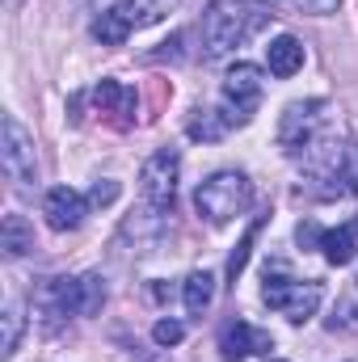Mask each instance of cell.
<instances>
[{
  "mask_svg": "<svg viewBox=\"0 0 358 362\" xmlns=\"http://www.w3.org/2000/svg\"><path fill=\"white\" fill-rule=\"evenodd\" d=\"M258 21H262V13L249 0H211L202 13V55L207 59L232 55L258 30Z\"/></svg>",
  "mask_w": 358,
  "mask_h": 362,
  "instance_id": "6da1fadb",
  "label": "cell"
},
{
  "mask_svg": "<svg viewBox=\"0 0 358 362\" xmlns=\"http://www.w3.org/2000/svg\"><path fill=\"white\" fill-rule=\"evenodd\" d=\"M253 202V185L245 173L236 169H224V173H211L194 189V211L211 223H232L236 215H245Z\"/></svg>",
  "mask_w": 358,
  "mask_h": 362,
  "instance_id": "7a4b0ae2",
  "label": "cell"
},
{
  "mask_svg": "<svg viewBox=\"0 0 358 362\" xmlns=\"http://www.w3.org/2000/svg\"><path fill=\"white\" fill-rule=\"evenodd\" d=\"M329 118H333V105L329 101H291L282 122H278V144L287 156H304L325 131H329Z\"/></svg>",
  "mask_w": 358,
  "mask_h": 362,
  "instance_id": "3957f363",
  "label": "cell"
},
{
  "mask_svg": "<svg viewBox=\"0 0 358 362\" xmlns=\"http://www.w3.org/2000/svg\"><path fill=\"white\" fill-rule=\"evenodd\" d=\"M178 173H181L178 148H161V152H152V156H148V165H144V173H139V198H144L148 215H156V219L173 215Z\"/></svg>",
  "mask_w": 358,
  "mask_h": 362,
  "instance_id": "277c9868",
  "label": "cell"
},
{
  "mask_svg": "<svg viewBox=\"0 0 358 362\" xmlns=\"http://www.w3.org/2000/svg\"><path fill=\"white\" fill-rule=\"evenodd\" d=\"M325 291L321 282H299V278H287V274H266V286H262V303L270 312H282L287 320L304 325L316 316Z\"/></svg>",
  "mask_w": 358,
  "mask_h": 362,
  "instance_id": "5b68a950",
  "label": "cell"
},
{
  "mask_svg": "<svg viewBox=\"0 0 358 362\" xmlns=\"http://www.w3.org/2000/svg\"><path fill=\"white\" fill-rule=\"evenodd\" d=\"M34 312L55 333L68 316H81V278H42L34 286Z\"/></svg>",
  "mask_w": 358,
  "mask_h": 362,
  "instance_id": "8992f818",
  "label": "cell"
},
{
  "mask_svg": "<svg viewBox=\"0 0 358 362\" xmlns=\"http://www.w3.org/2000/svg\"><path fill=\"white\" fill-rule=\"evenodd\" d=\"M262 93H266V81H262V72L253 68V64H236L228 76H224V110L232 114V122L236 127H245L253 114H258V105H262Z\"/></svg>",
  "mask_w": 358,
  "mask_h": 362,
  "instance_id": "52a82bcc",
  "label": "cell"
},
{
  "mask_svg": "<svg viewBox=\"0 0 358 362\" xmlns=\"http://www.w3.org/2000/svg\"><path fill=\"white\" fill-rule=\"evenodd\" d=\"M0 169H4V177L17 181V185H30V181H38V160H34V139H30V131L8 114L4 118V144H0Z\"/></svg>",
  "mask_w": 358,
  "mask_h": 362,
  "instance_id": "ba28073f",
  "label": "cell"
},
{
  "mask_svg": "<svg viewBox=\"0 0 358 362\" xmlns=\"http://www.w3.org/2000/svg\"><path fill=\"white\" fill-rule=\"evenodd\" d=\"M274 350V337L253 329L249 320H228L219 329V354L224 362H245L249 354H270Z\"/></svg>",
  "mask_w": 358,
  "mask_h": 362,
  "instance_id": "9c48e42d",
  "label": "cell"
},
{
  "mask_svg": "<svg viewBox=\"0 0 358 362\" xmlns=\"http://www.w3.org/2000/svg\"><path fill=\"white\" fill-rule=\"evenodd\" d=\"M42 215H47V223H51L55 232H76V228L85 223V215H89V198H81L76 189L59 185V189H51V194H47Z\"/></svg>",
  "mask_w": 358,
  "mask_h": 362,
  "instance_id": "30bf717a",
  "label": "cell"
},
{
  "mask_svg": "<svg viewBox=\"0 0 358 362\" xmlns=\"http://www.w3.org/2000/svg\"><path fill=\"white\" fill-rule=\"evenodd\" d=\"M93 105H97V114H105L114 127H131L135 122V89H127L122 81H101L97 89H93Z\"/></svg>",
  "mask_w": 358,
  "mask_h": 362,
  "instance_id": "8fae6325",
  "label": "cell"
},
{
  "mask_svg": "<svg viewBox=\"0 0 358 362\" xmlns=\"http://www.w3.org/2000/svg\"><path fill=\"white\" fill-rule=\"evenodd\" d=\"M178 4H181V0H118V4H114V13H118L131 30H148V25L165 21Z\"/></svg>",
  "mask_w": 358,
  "mask_h": 362,
  "instance_id": "7c38bea8",
  "label": "cell"
},
{
  "mask_svg": "<svg viewBox=\"0 0 358 362\" xmlns=\"http://www.w3.org/2000/svg\"><path fill=\"white\" fill-rule=\"evenodd\" d=\"M266 64H270V72H274L278 81L295 76V72L304 68V42H299L295 34H278V38L266 47Z\"/></svg>",
  "mask_w": 358,
  "mask_h": 362,
  "instance_id": "4fadbf2b",
  "label": "cell"
},
{
  "mask_svg": "<svg viewBox=\"0 0 358 362\" xmlns=\"http://www.w3.org/2000/svg\"><path fill=\"white\" fill-rule=\"evenodd\" d=\"M236 122H232V114L228 110H211V105H198L194 114H190V139H202V144H215V139H224L228 131H232Z\"/></svg>",
  "mask_w": 358,
  "mask_h": 362,
  "instance_id": "5bb4252c",
  "label": "cell"
},
{
  "mask_svg": "<svg viewBox=\"0 0 358 362\" xmlns=\"http://www.w3.org/2000/svg\"><path fill=\"white\" fill-rule=\"evenodd\" d=\"M321 249H325V262L329 266H350L358 253V219L354 223H342V228H329L321 236Z\"/></svg>",
  "mask_w": 358,
  "mask_h": 362,
  "instance_id": "9a60e30c",
  "label": "cell"
},
{
  "mask_svg": "<svg viewBox=\"0 0 358 362\" xmlns=\"http://www.w3.org/2000/svg\"><path fill=\"white\" fill-rule=\"evenodd\" d=\"M0 249H4V257H25L34 249V228L25 223V215H4V223H0Z\"/></svg>",
  "mask_w": 358,
  "mask_h": 362,
  "instance_id": "2e32d148",
  "label": "cell"
},
{
  "mask_svg": "<svg viewBox=\"0 0 358 362\" xmlns=\"http://www.w3.org/2000/svg\"><path fill=\"white\" fill-rule=\"evenodd\" d=\"M181 295H185V312H190V316H202V312L211 308V299H215V278L207 270H194L185 278Z\"/></svg>",
  "mask_w": 358,
  "mask_h": 362,
  "instance_id": "e0dca14e",
  "label": "cell"
},
{
  "mask_svg": "<svg viewBox=\"0 0 358 362\" xmlns=\"http://www.w3.org/2000/svg\"><path fill=\"white\" fill-rule=\"evenodd\" d=\"M266 219H270V215H258V219H253V228L245 232V240H241V245L232 249V257H228V282H232V286H236V278H241V274H245V266H249V253H253V240H258V232L266 228Z\"/></svg>",
  "mask_w": 358,
  "mask_h": 362,
  "instance_id": "ac0fdd59",
  "label": "cell"
},
{
  "mask_svg": "<svg viewBox=\"0 0 358 362\" xmlns=\"http://www.w3.org/2000/svg\"><path fill=\"white\" fill-rule=\"evenodd\" d=\"M127 34H131V25L110 8V13H101L97 21H93V38L101 42V47H122L127 42Z\"/></svg>",
  "mask_w": 358,
  "mask_h": 362,
  "instance_id": "d6986e66",
  "label": "cell"
},
{
  "mask_svg": "<svg viewBox=\"0 0 358 362\" xmlns=\"http://www.w3.org/2000/svg\"><path fill=\"white\" fill-rule=\"evenodd\" d=\"M101 303H105V278L101 274H85L81 278V316L101 312Z\"/></svg>",
  "mask_w": 358,
  "mask_h": 362,
  "instance_id": "ffe728a7",
  "label": "cell"
},
{
  "mask_svg": "<svg viewBox=\"0 0 358 362\" xmlns=\"http://www.w3.org/2000/svg\"><path fill=\"white\" fill-rule=\"evenodd\" d=\"M0 320H4V341H0V354H4V358H13V354H17V341H21V308L8 299Z\"/></svg>",
  "mask_w": 358,
  "mask_h": 362,
  "instance_id": "44dd1931",
  "label": "cell"
},
{
  "mask_svg": "<svg viewBox=\"0 0 358 362\" xmlns=\"http://www.w3.org/2000/svg\"><path fill=\"white\" fill-rule=\"evenodd\" d=\"M181 337H185V329H181L178 320H156V329H152V341L156 346H178Z\"/></svg>",
  "mask_w": 358,
  "mask_h": 362,
  "instance_id": "7402d4cb",
  "label": "cell"
},
{
  "mask_svg": "<svg viewBox=\"0 0 358 362\" xmlns=\"http://www.w3.org/2000/svg\"><path fill=\"white\" fill-rule=\"evenodd\" d=\"M299 13H312V17H329V13H337V4L342 0H291Z\"/></svg>",
  "mask_w": 358,
  "mask_h": 362,
  "instance_id": "603a6c76",
  "label": "cell"
},
{
  "mask_svg": "<svg viewBox=\"0 0 358 362\" xmlns=\"http://www.w3.org/2000/svg\"><path fill=\"white\" fill-rule=\"evenodd\" d=\"M114 198H118V181H97V185H93V194H89L93 206H110Z\"/></svg>",
  "mask_w": 358,
  "mask_h": 362,
  "instance_id": "cb8c5ba5",
  "label": "cell"
},
{
  "mask_svg": "<svg viewBox=\"0 0 358 362\" xmlns=\"http://www.w3.org/2000/svg\"><path fill=\"white\" fill-rule=\"evenodd\" d=\"M295 236H299V245H304V249H312V245L321 249V236H325V232H321L316 223H299V232H295Z\"/></svg>",
  "mask_w": 358,
  "mask_h": 362,
  "instance_id": "d4e9b609",
  "label": "cell"
},
{
  "mask_svg": "<svg viewBox=\"0 0 358 362\" xmlns=\"http://www.w3.org/2000/svg\"><path fill=\"white\" fill-rule=\"evenodd\" d=\"M181 42H185V38H181V34H173L169 42H161L165 51H156V55H148V59H169V55H173V59H181Z\"/></svg>",
  "mask_w": 358,
  "mask_h": 362,
  "instance_id": "484cf974",
  "label": "cell"
},
{
  "mask_svg": "<svg viewBox=\"0 0 358 362\" xmlns=\"http://www.w3.org/2000/svg\"><path fill=\"white\" fill-rule=\"evenodd\" d=\"M270 362H282V358H270Z\"/></svg>",
  "mask_w": 358,
  "mask_h": 362,
  "instance_id": "4316f807",
  "label": "cell"
},
{
  "mask_svg": "<svg viewBox=\"0 0 358 362\" xmlns=\"http://www.w3.org/2000/svg\"><path fill=\"white\" fill-rule=\"evenodd\" d=\"M266 4H274V0H266Z\"/></svg>",
  "mask_w": 358,
  "mask_h": 362,
  "instance_id": "83f0119b",
  "label": "cell"
},
{
  "mask_svg": "<svg viewBox=\"0 0 358 362\" xmlns=\"http://www.w3.org/2000/svg\"><path fill=\"white\" fill-rule=\"evenodd\" d=\"M8 4H13V0H8Z\"/></svg>",
  "mask_w": 358,
  "mask_h": 362,
  "instance_id": "f1b7e54d",
  "label": "cell"
}]
</instances>
